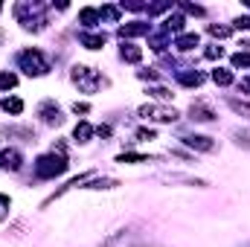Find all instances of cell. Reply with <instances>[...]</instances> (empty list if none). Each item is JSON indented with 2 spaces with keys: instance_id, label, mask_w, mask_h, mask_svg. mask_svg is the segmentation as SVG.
<instances>
[{
  "instance_id": "obj_1",
  "label": "cell",
  "mask_w": 250,
  "mask_h": 247,
  "mask_svg": "<svg viewBox=\"0 0 250 247\" xmlns=\"http://www.w3.org/2000/svg\"><path fill=\"white\" fill-rule=\"evenodd\" d=\"M67 157L64 154H41L38 160H35V175L41 178V181H50V178H59V175H64L67 172Z\"/></svg>"
},
{
  "instance_id": "obj_2",
  "label": "cell",
  "mask_w": 250,
  "mask_h": 247,
  "mask_svg": "<svg viewBox=\"0 0 250 247\" xmlns=\"http://www.w3.org/2000/svg\"><path fill=\"white\" fill-rule=\"evenodd\" d=\"M73 82L79 84L82 93H96V90L105 84V79L99 76V70L84 67V64H76V67H73Z\"/></svg>"
},
{
  "instance_id": "obj_3",
  "label": "cell",
  "mask_w": 250,
  "mask_h": 247,
  "mask_svg": "<svg viewBox=\"0 0 250 247\" xmlns=\"http://www.w3.org/2000/svg\"><path fill=\"white\" fill-rule=\"evenodd\" d=\"M18 64H21V70H23L26 76H47V73H50V64H47V59H44L38 50H23V53L18 56Z\"/></svg>"
},
{
  "instance_id": "obj_4",
  "label": "cell",
  "mask_w": 250,
  "mask_h": 247,
  "mask_svg": "<svg viewBox=\"0 0 250 247\" xmlns=\"http://www.w3.org/2000/svg\"><path fill=\"white\" fill-rule=\"evenodd\" d=\"M140 117L143 120H151V123H175L178 120V111L175 108H166V105H143L140 108Z\"/></svg>"
},
{
  "instance_id": "obj_5",
  "label": "cell",
  "mask_w": 250,
  "mask_h": 247,
  "mask_svg": "<svg viewBox=\"0 0 250 247\" xmlns=\"http://www.w3.org/2000/svg\"><path fill=\"white\" fill-rule=\"evenodd\" d=\"M23 166V154L18 151V148H6V151H0V169H12V172H18Z\"/></svg>"
},
{
  "instance_id": "obj_6",
  "label": "cell",
  "mask_w": 250,
  "mask_h": 247,
  "mask_svg": "<svg viewBox=\"0 0 250 247\" xmlns=\"http://www.w3.org/2000/svg\"><path fill=\"white\" fill-rule=\"evenodd\" d=\"M38 114H41V120H44L47 125H62V123H64V117H62V111H59V105H53V102H44Z\"/></svg>"
},
{
  "instance_id": "obj_7",
  "label": "cell",
  "mask_w": 250,
  "mask_h": 247,
  "mask_svg": "<svg viewBox=\"0 0 250 247\" xmlns=\"http://www.w3.org/2000/svg\"><path fill=\"white\" fill-rule=\"evenodd\" d=\"M189 114H192V120H195V123H212V120H215L212 108H209V105H204V102H192Z\"/></svg>"
},
{
  "instance_id": "obj_8",
  "label": "cell",
  "mask_w": 250,
  "mask_h": 247,
  "mask_svg": "<svg viewBox=\"0 0 250 247\" xmlns=\"http://www.w3.org/2000/svg\"><path fill=\"white\" fill-rule=\"evenodd\" d=\"M184 143H187L189 148H198V151H212V148H215L212 137H204V134H192V137H184Z\"/></svg>"
},
{
  "instance_id": "obj_9",
  "label": "cell",
  "mask_w": 250,
  "mask_h": 247,
  "mask_svg": "<svg viewBox=\"0 0 250 247\" xmlns=\"http://www.w3.org/2000/svg\"><path fill=\"white\" fill-rule=\"evenodd\" d=\"M120 35H123V38H137V35H148V23H143V21H131V23L120 26Z\"/></svg>"
},
{
  "instance_id": "obj_10",
  "label": "cell",
  "mask_w": 250,
  "mask_h": 247,
  "mask_svg": "<svg viewBox=\"0 0 250 247\" xmlns=\"http://www.w3.org/2000/svg\"><path fill=\"white\" fill-rule=\"evenodd\" d=\"M201 44V38L195 35V32H187V35H178V41H175V47L181 50V53H189V50H195Z\"/></svg>"
},
{
  "instance_id": "obj_11",
  "label": "cell",
  "mask_w": 250,
  "mask_h": 247,
  "mask_svg": "<svg viewBox=\"0 0 250 247\" xmlns=\"http://www.w3.org/2000/svg\"><path fill=\"white\" fill-rule=\"evenodd\" d=\"M79 41L87 47V50H102L105 47V35H90V32H82Z\"/></svg>"
},
{
  "instance_id": "obj_12",
  "label": "cell",
  "mask_w": 250,
  "mask_h": 247,
  "mask_svg": "<svg viewBox=\"0 0 250 247\" xmlns=\"http://www.w3.org/2000/svg\"><path fill=\"white\" fill-rule=\"evenodd\" d=\"M178 82H181L184 87H198V84L204 82V76H201L198 70H195V73H187V70H181V73H178Z\"/></svg>"
},
{
  "instance_id": "obj_13",
  "label": "cell",
  "mask_w": 250,
  "mask_h": 247,
  "mask_svg": "<svg viewBox=\"0 0 250 247\" xmlns=\"http://www.w3.org/2000/svg\"><path fill=\"white\" fill-rule=\"evenodd\" d=\"M6 114H12V117H18L21 111H23V102L18 99V96H9V99H3V105H0Z\"/></svg>"
},
{
  "instance_id": "obj_14",
  "label": "cell",
  "mask_w": 250,
  "mask_h": 247,
  "mask_svg": "<svg viewBox=\"0 0 250 247\" xmlns=\"http://www.w3.org/2000/svg\"><path fill=\"white\" fill-rule=\"evenodd\" d=\"M123 59L131 64H137L140 59H143V50L137 47V44H123Z\"/></svg>"
},
{
  "instance_id": "obj_15",
  "label": "cell",
  "mask_w": 250,
  "mask_h": 247,
  "mask_svg": "<svg viewBox=\"0 0 250 247\" xmlns=\"http://www.w3.org/2000/svg\"><path fill=\"white\" fill-rule=\"evenodd\" d=\"M93 134H96V131H93L87 123H79V125H76V131H73V140H79V143H87Z\"/></svg>"
},
{
  "instance_id": "obj_16",
  "label": "cell",
  "mask_w": 250,
  "mask_h": 247,
  "mask_svg": "<svg viewBox=\"0 0 250 247\" xmlns=\"http://www.w3.org/2000/svg\"><path fill=\"white\" fill-rule=\"evenodd\" d=\"M79 21H82L84 26H96V21H99V9H90V6L82 9V12H79Z\"/></svg>"
},
{
  "instance_id": "obj_17",
  "label": "cell",
  "mask_w": 250,
  "mask_h": 247,
  "mask_svg": "<svg viewBox=\"0 0 250 247\" xmlns=\"http://www.w3.org/2000/svg\"><path fill=\"white\" fill-rule=\"evenodd\" d=\"M212 82L221 84V87H227V84H233V73L230 70H212Z\"/></svg>"
},
{
  "instance_id": "obj_18",
  "label": "cell",
  "mask_w": 250,
  "mask_h": 247,
  "mask_svg": "<svg viewBox=\"0 0 250 247\" xmlns=\"http://www.w3.org/2000/svg\"><path fill=\"white\" fill-rule=\"evenodd\" d=\"M227 105H230L236 114H245V117H250V102H242V99H227Z\"/></svg>"
},
{
  "instance_id": "obj_19",
  "label": "cell",
  "mask_w": 250,
  "mask_h": 247,
  "mask_svg": "<svg viewBox=\"0 0 250 247\" xmlns=\"http://www.w3.org/2000/svg\"><path fill=\"white\" fill-rule=\"evenodd\" d=\"M18 84V76L15 73H0V90H12Z\"/></svg>"
},
{
  "instance_id": "obj_20",
  "label": "cell",
  "mask_w": 250,
  "mask_h": 247,
  "mask_svg": "<svg viewBox=\"0 0 250 247\" xmlns=\"http://www.w3.org/2000/svg\"><path fill=\"white\" fill-rule=\"evenodd\" d=\"M117 160H120V163H148L146 154H120Z\"/></svg>"
},
{
  "instance_id": "obj_21",
  "label": "cell",
  "mask_w": 250,
  "mask_h": 247,
  "mask_svg": "<svg viewBox=\"0 0 250 247\" xmlns=\"http://www.w3.org/2000/svg\"><path fill=\"white\" fill-rule=\"evenodd\" d=\"M99 15H102V18H108V21H117V18H120V9H117V6H102V9H99Z\"/></svg>"
},
{
  "instance_id": "obj_22",
  "label": "cell",
  "mask_w": 250,
  "mask_h": 247,
  "mask_svg": "<svg viewBox=\"0 0 250 247\" xmlns=\"http://www.w3.org/2000/svg\"><path fill=\"white\" fill-rule=\"evenodd\" d=\"M233 29L230 26H215V23H209V35H215V38H227Z\"/></svg>"
},
{
  "instance_id": "obj_23",
  "label": "cell",
  "mask_w": 250,
  "mask_h": 247,
  "mask_svg": "<svg viewBox=\"0 0 250 247\" xmlns=\"http://www.w3.org/2000/svg\"><path fill=\"white\" fill-rule=\"evenodd\" d=\"M233 67H250V53H236L233 56Z\"/></svg>"
},
{
  "instance_id": "obj_24",
  "label": "cell",
  "mask_w": 250,
  "mask_h": 247,
  "mask_svg": "<svg viewBox=\"0 0 250 247\" xmlns=\"http://www.w3.org/2000/svg\"><path fill=\"white\" fill-rule=\"evenodd\" d=\"M9 206H12V201H9L6 195H0V221L9 218Z\"/></svg>"
},
{
  "instance_id": "obj_25",
  "label": "cell",
  "mask_w": 250,
  "mask_h": 247,
  "mask_svg": "<svg viewBox=\"0 0 250 247\" xmlns=\"http://www.w3.org/2000/svg\"><path fill=\"white\" fill-rule=\"evenodd\" d=\"M172 9V3H154V6H148V15H160V12H169Z\"/></svg>"
},
{
  "instance_id": "obj_26",
  "label": "cell",
  "mask_w": 250,
  "mask_h": 247,
  "mask_svg": "<svg viewBox=\"0 0 250 247\" xmlns=\"http://www.w3.org/2000/svg\"><path fill=\"white\" fill-rule=\"evenodd\" d=\"M151 96H154V99H163V102H166V99H172V93H169L166 87H154V90H151Z\"/></svg>"
},
{
  "instance_id": "obj_27",
  "label": "cell",
  "mask_w": 250,
  "mask_h": 247,
  "mask_svg": "<svg viewBox=\"0 0 250 247\" xmlns=\"http://www.w3.org/2000/svg\"><path fill=\"white\" fill-rule=\"evenodd\" d=\"M221 56H224L221 47H209V50H207V59H209V62H215V59H221Z\"/></svg>"
},
{
  "instance_id": "obj_28",
  "label": "cell",
  "mask_w": 250,
  "mask_h": 247,
  "mask_svg": "<svg viewBox=\"0 0 250 247\" xmlns=\"http://www.w3.org/2000/svg\"><path fill=\"white\" fill-rule=\"evenodd\" d=\"M137 140H154V128H140L137 131Z\"/></svg>"
},
{
  "instance_id": "obj_29",
  "label": "cell",
  "mask_w": 250,
  "mask_h": 247,
  "mask_svg": "<svg viewBox=\"0 0 250 247\" xmlns=\"http://www.w3.org/2000/svg\"><path fill=\"white\" fill-rule=\"evenodd\" d=\"M73 111H76V114H87V111H90V105H87V102H76V105H73Z\"/></svg>"
},
{
  "instance_id": "obj_30",
  "label": "cell",
  "mask_w": 250,
  "mask_h": 247,
  "mask_svg": "<svg viewBox=\"0 0 250 247\" xmlns=\"http://www.w3.org/2000/svg\"><path fill=\"white\" fill-rule=\"evenodd\" d=\"M233 26H236V29H250V18H239Z\"/></svg>"
},
{
  "instance_id": "obj_31",
  "label": "cell",
  "mask_w": 250,
  "mask_h": 247,
  "mask_svg": "<svg viewBox=\"0 0 250 247\" xmlns=\"http://www.w3.org/2000/svg\"><path fill=\"white\" fill-rule=\"evenodd\" d=\"M239 143H242V145H250V131H242V134H239Z\"/></svg>"
},
{
  "instance_id": "obj_32",
  "label": "cell",
  "mask_w": 250,
  "mask_h": 247,
  "mask_svg": "<svg viewBox=\"0 0 250 247\" xmlns=\"http://www.w3.org/2000/svg\"><path fill=\"white\" fill-rule=\"evenodd\" d=\"M96 134H99V137H111V128H108V125H99Z\"/></svg>"
},
{
  "instance_id": "obj_33",
  "label": "cell",
  "mask_w": 250,
  "mask_h": 247,
  "mask_svg": "<svg viewBox=\"0 0 250 247\" xmlns=\"http://www.w3.org/2000/svg\"><path fill=\"white\" fill-rule=\"evenodd\" d=\"M184 9H187L189 15H204V9H201V6H184Z\"/></svg>"
}]
</instances>
